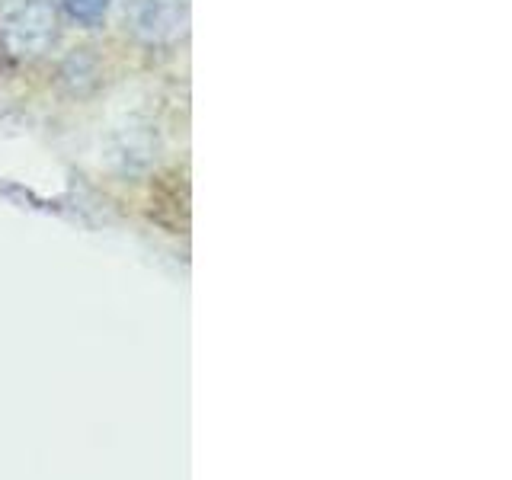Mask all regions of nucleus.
<instances>
[{
  "label": "nucleus",
  "mask_w": 512,
  "mask_h": 480,
  "mask_svg": "<svg viewBox=\"0 0 512 480\" xmlns=\"http://www.w3.org/2000/svg\"><path fill=\"white\" fill-rule=\"evenodd\" d=\"M52 16H48V7L42 0H16L13 7H7L4 13V29L7 36L16 42V48H36L39 42H45L52 36Z\"/></svg>",
  "instance_id": "obj_1"
},
{
  "label": "nucleus",
  "mask_w": 512,
  "mask_h": 480,
  "mask_svg": "<svg viewBox=\"0 0 512 480\" xmlns=\"http://www.w3.org/2000/svg\"><path fill=\"white\" fill-rule=\"evenodd\" d=\"M138 29L148 39H173L186 23V0H135Z\"/></svg>",
  "instance_id": "obj_2"
},
{
  "label": "nucleus",
  "mask_w": 512,
  "mask_h": 480,
  "mask_svg": "<svg viewBox=\"0 0 512 480\" xmlns=\"http://www.w3.org/2000/svg\"><path fill=\"white\" fill-rule=\"evenodd\" d=\"M112 0H64V7H68V13L74 16L77 23L84 26H96L106 16Z\"/></svg>",
  "instance_id": "obj_3"
}]
</instances>
